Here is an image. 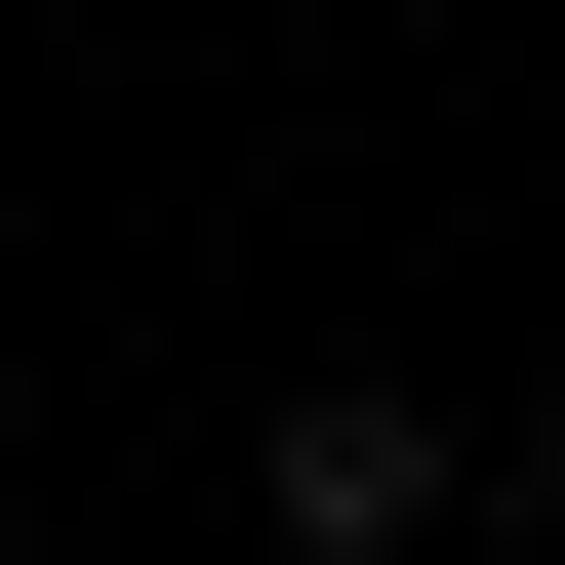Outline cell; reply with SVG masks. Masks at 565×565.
I'll return each instance as SVG.
<instances>
[{
  "label": "cell",
  "instance_id": "obj_2",
  "mask_svg": "<svg viewBox=\"0 0 565 565\" xmlns=\"http://www.w3.org/2000/svg\"><path fill=\"white\" fill-rule=\"evenodd\" d=\"M484 525H525V565H565V364H525V404H484Z\"/></svg>",
  "mask_w": 565,
  "mask_h": 565
},
{
  "label": "cell",
  "instance_id": "obj_1",
  "mask_svg": "<svg viewBox=\"0 0 565 565\" xmlns=\"http://www.w3.org/2000/svg\"><path fill=\"white\" fill-rule=\"evenodd\" d=\"M243 525H282V565H445V525H484V445L323 364V404H243Z\"/></svg>",
  "mask_w": 565,
  "mask_h": 565
}]
</instances>
